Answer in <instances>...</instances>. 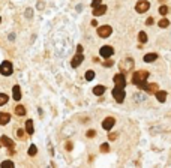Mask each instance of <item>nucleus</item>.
Listing matches in <instances>:
<instances>
[{
  "label": "nucleus",
  "mask_w": 171,
  "mask_h": 168,
  "mask_svg": "<svg viewBox=\"0 0 171 168\" xmlns=\"http://www.w3.org/2000/svg\"><path fill=\"white\" fill-rule=\"evenodd\" d=\"M149 71H144V69H141V71H137V72H134V75H132V83L137 86V87H140L141 90H144L146 89V86H147V78H149Z\"/></svg>",
  "instance_id": "1"
},
{
  "label": "nucleus",
  "mask_w": 171,
  "mask_h": 168,
  "mask_svg": "<svg viewBox=\"0 0 171 168\" xmlns=\"http://www.w3.org/2000/svg\"><path fill=\"white\" fill-rule=\"evenodd\" d=\"M134 59H131V57H128V59H123V60H120V63H119V68H120V72L122 74H125L126 75L128 72H131L134 69Z\"/></svg>",
  "instance_id": "2"
},
{
  "label": "nucleus",
  "mask_w": 171,
  "mask_h": 168,
  "mask_svg": "<svg viewBox=\"0 0 171 168\" xmlns=\"http://www.w3.org/2000/svg\"><path fill=\"white\" fill-rule=\"evenodd\" d=\"M113 98L116 99V102L122 104L123 101H125V98H126V93H125V87L116 86L114 89H113Z\"/></svg>",
  "instance_id": "3"
},
{
  "label": "nucleus",
  "mask_w": 171,
  "mask_h": 168,
  "mask_svg": "<svg viewBox=\"0 0 171 168\" xmlns=\"http://www.w3.org/2000/svg\"><path fill=\"white\" fill-rule=\"evenodd\" d=\"M111 33H113V29H111V26H108V24H104L101 27H98V36L102 38V39L110 38Z\"/></svg>",
  "instance_id": "4"
},
{
  "label": "nucleus",
  "mask_w": 171,
  "mask_h": 168,
  "mask_svg": "<svg viewBox=\"0 0 171 168\" xmlns=\"http://www.w3.org/2000/svg\"><path fill=\"white\" fill-rule=\"evenodd\" d=\"M12 71H14V68H12V63L9 62V60H5V62L0 65V74H2L3 77H9Z\"/></svg>",
  "instance_id": "5"
},
{
  "label": "nucleus",
  "mask_w": 171,
  "mask_h": 168,
  "mask_svg": "<svg viewBox=\"0 0 171 168\" xmlns=\"http://www.w3.org/2000/svg\"><path fill=\"white\" fill-rule=\"evenodd\" d=\"M149 9H150V3L147 0H140V2H137V5H135V11L138 14H144V12H147Z\"/></svg>",
  "instance_id": "6"
},
{
  "label": "nucleus",
  "mask_w": 171,
  "mask_h": 168,
  "mask_svg": "<svg viewBox=\"0 0 171 168\" xmlns=\"http://www.w3.org/2000/svg\"><path fill=\"white\" fill-rule=\"evenodd\" d=\"M99 54H101V57H104V59H110L111 56L114 54V48H113L111 45H104V47H101Z\"/></svg>",
  "instance_id": "7"
},
{
  "label": "nucleus",
  "mask_w": 171,
  "mask_h": 168,
  "mask_svg": "<svg viewBox=\"0 0 171 168\" xmlns=\"http://www.w3.org/2000/svg\"><path fill=\"white\" fill-rule=\"evenodd\" d=\"M114 83H116V86H119V87H125L126 86V77H125V74H116L114 75Z\"/></svg>",
  "instance_id": "8"
},
{
  "label": "nucleus",
  "mask_w": 171,
  "mask_h": 168,
  "mask_svg": "<svg viewBox=\"0 0 171 168\" xmlns=\"http://www.w3.org/2000/svg\"><path fill=\"white\" fill-rule=\"evenodd\" d=\"M116 125V119L114 117H105L104 119V122H102V128L105 131H110V129H113V126Z\"/></svg>",
  "instance_id": "9"
},
{
  "label": "nucleus",
  "mask_w": 171,
  "mask_h": 168,
  "mask_svg": "<svg viewBox=\"0 0 171 168\" xmlns=\"http://www.w3.org/2000/svg\"><path fill=\"white\" fill-rule=\"evenodd\" d=\"M83 60H84V56L81 54V53H77V54L74 56V59L71 60V66L72 68H78V66L83 63Z\"/></svg>",
  "instance_id": "10"
},
{
  "label": "nucleus",
  "mask_w": 171,
  "mask_h": 168,
  "mask_svg": "<svg viewBox=\"0 0 171 168\" xmlns=\"http://www.w3.org/2000/svg\"><path fill=\"white\" fill-rule=\"evenodd\" d=\"M0 144H2V146H5V147H8V149L9 150H12V149H14V141H12L9 137H6V135H2V138H0Z\"/></svg>",
  "instance_id": "11"
},
{
  "label": "nucleus",
  "mask_w": 171,
  "mask_h": 168,
  "mask_svg": "<svg viewBox=\"0 0 171 168\" xmlns=\"http://www.w3.org/2000/svg\"><path fill=\"white\" fill-rule=\"evenodd\" d=\"M11 122V114L9 113H0V125L5 126Z\"/></svg>",
  "instance_id": "12"
},
{
  "label": "nucleus",
  "mask_w": 171,
  "mask_h": 168,
  "mask_svg": "<svg viewBox=\"0 0 171 168\" xmlns=\"http://www.w3.org/2000/svg\"><path fill=\"white\" fill-rule=\"evenodd\" d=\"M105 12H107V6L101 5V6H98V8L93 9V15H95V17H101V15L105 14Z\"/></svg>",
  "instance_id": "13"
},
{
  "label": "nucleus",
  "mask_w": 171,
  "mask_h": 168,
  "mask_svg": "<svg viewBox=\"0 0 171 168\" xmlns=\"http://www.w3.org/2000/svg\"><path fill=\"white\" fill-rule=\"evenodd\" d=\"M144 90H146V92L149 93V95H150V93H156L158 90H159V86H158L156 83H152V84H147Z\"/></svg>",
  "instance_id": "14"
},
{
  "label": "nucleus",
  "mask_w": 171,
  "mask_h": 168,
  "mask_svg": "<svg viewBox=\"0 0 171 168\" xmlns=\"http://www.w3.org/2000/svg\"><path fill=\"white\" fill-rule=\"evenodd\" d=\"M158 57H159V56H158L156 53H149V54L144 56V62H146V63H152V62H155V60H158Z\"/></svg>",
  "instance_id": "15"
},
{
  "label": "nucleus",
  "mask_w": 171,
  "mask_h": 168,
  "mask_svg": "<svg viewBox=\"0 0 171 168\" xmlns=\"http://www.w3.org/2000/svg\"><path fill=\"white\" fill-rule=\"evenodd\" d=\"M12 98H14L15 101L21 99V90H20V86H14V87H12Z\"/></svg>",
  "instance_id": "16"
},
{
  "label": "nucleus",
  "mask_w": 171,
  "mask_h": 168,
  "mask_svg": "<svg viewBox=\"0 0 171 168\" xmlns=\"http://www.w3.org/2000/svg\"><path fill=\"white\" fill-rule=\"evenodd\" d=\"M105 93V86H95L93 87V95H96V96H102Z\"/></svg>",
  "instance_id": "17"
},
{
  "label": "nucleus",
  "mask_w": 171,
  "mask_h": 168,
  "mask_svg": "<svg viewBox=\"0 0 171 168\" xmlns=\"http://www.w3.org/2000/svg\"><path fill=\"white\" fill-rule=\"evenodd\" d=\"M155 95H156V99L159 101V102H165V101H167V92H164V90H158Z\"/></svg>",
  "instance_id": "18"
},
{
  "label": "nucleus",
  "mask_w": 171,
  "mask_h": 168,
  "mask_svg": "<svg viewBox=\"0 0 171 168\" xmlns=\"http://www.w3.org/2000/svg\"><path fill=\"white\" fill-rule=\"evenodd\" d=\"M26 131H27L29 135H32V134L35 132V129H33V120H27V122H26Z\"/></svg>",
  "instance_id": "19"
},
{
  "label": "nucleus",
  "mask_w": 171,
  "mask_h": 168,
  "mask_svg": "<svg viewBox=\"0 0 171 168\" xmlns=\"http://www.w3.org/2000/svg\"><path fill=\"white\" fill-rule=\"evenodd\" d=\"M147 35H146V32H140V33H138V41H140L141 44H146L147 42Z\"/></svg>",
  "instance_id": "20"
},
{
  "label": "nucleus",
  "mask_w": 171,
  "mask_h": 168,
  "mask_svg": "<svg viewBox=\"0 0 171 168\" xmlns=\"http://www.w3.org/2000/svg\"><path fill=\"white\" fill-rule=\"evenodd\" d=\"M15 114H17V116H24V114H26V108H24L23 105H17L15 107Z\"/></svg>",
  "instance_id": "21"
},
{
  "label": "nucleus",
  "mask_w": 171,
  "mask_h": 168,
  "mask_svg": "<svg viewBox=\"0 0 171 168\" xmlns=\"http://www.w3.org/2000/svg\"><path fill=\"white\" fill-rule=\"evenodd\" d=\"M158 26H159L161 29H167L168 26H170V21L167 18H162V20H159V23H158Z\"/></svg>",
  "instance_id": "22"
},
{
  "label": "nucleus",
  "mask_w": 171,
  "mask_h": 168,
  "mask_svg": "<svg viewBox=\"0 0 171 168\" xmlns=\"http://www.w3.org/2000/svg\"><path fill=\"white\" fill-rule=\"evenodd\" d=\"M8 101H9V96L6 95V93H0V107L8 104Z\"/></svg>",
  "instance_id": "23"
},
{
  "label": "nucleus",
  "mask_w": 171,
  "mask_h": 168,
  "mask_svg": "<svg viewBox=\"0 0 171 168\" xmlns=\"http://www.w3.org/2000/svg\"><path fill=\"white\" fill-rule=\"evenodd\" d=\"M93 78H95V71H92V69L86 71V80H87V81H92Z\"/></svg>",
  "instance_id": "24"
},
{
  "label": "nucleus",
  "mask_w": 171,
  "mask_h": 168,
  "mask_svg": "<svg viewBox=\"0 0 171 168\" xmlns=\"http://www.w3.org/2000/svg\"><path fill=\"white\" fill-rule=\"evenodd\" d=\"M168 6H165V5H162V6H159V14L162 15V17H165L167 14H168Z\"/></svg>",
  "instance_id": "25"
},
{
  "label": "nucleus",
  "mask_w": 171,
  "mask_h": 168,
  "mask_svg": "<svg viewBox=\"0 0 171 168\" xmlns=\"http://www.w3.org/2000/svg\"><path fill=\"white\" fill-rule=\"evenodd\" d=\"M29 155H30V156H35V155L38 153V147L35 146V144H32L30 147H29V152H27Z\"/></svg>",
  "instance_id": "26"
},
{
  "label": "nucleus",
  "mask_w": 171,
  "mask_h": 168,
  "mask_svg": "<svg viewBox=\"0 0 171 168\" xmlns=\"http://www.w3.org/2000/svg\"><path fill=\"white\" fill-rule=\"evenodd\" d=\"M108 152H110V146H108V143L101 144V153H108Z\"/></svg>",
  "instance_id": "27"
},
{
  "label": "nucleus",
  "mask_w": 171,
  "mask_h": 168,
  "mask_svg": "<svg viewBox=\"0 0 171 168\" xmlns=\"http://www.w3.org/2000/svg\"><path fill=\"white\" fill-rule=\"evenodd\" d=\"M2 167L5 168V167H14V162H12V161H3V162H2Z\"/></svg>",
  "instance_id": "28"
},
{
  "label": "nucleus",
  "mask_w": 171,
  "mask_h": 168,
  "mask_svg": "<svg viewBox=\"0 0 171 168\" xmlns=\"http://www.w3.org/2000/svg\"><path fill=\"white\" fill-rule=\"evenodd\" d=\"M101 2H102V0H93V2H92V8L95 9V8H98V6H101L102 5Z\"/></svg>",
  "instance_id": "29"
},
{
  "label": "nucleus",
  "mask_w": 171,
  "mask_h": 168,
  "mask_svg": "<svg viewBox=\"0 0 171 168\" xmlns=\"http://www.w3.org/2000/svg\"><path fill=\"white\" fill-rule=\"evenodd\" d=\"M86 135H87L89 138H93V137L96 135V131H93V129H90V131H87V132H86Z\"/></svg>",
  "instance_id": "30"
},
{
  "label": "nucleus",
  "mask_w": 171,
  "mask_h": 168,
  "mask_svg": "<svg viewBox=\"0 0 171 168\" xmlns=\"http://www.w3.org/2000/svg\"><path fill=\"white\" fill-rule=\"evenodd\" d=\"M17 137H18V138H24V131H23V129H18V131H17Z\"/></svg>",
  "instance_id": "31"
},
{
  "label": "nucleus",
  "mask_w": 171,
  "mask_h": 168,
  "mask_svg": "<svg viewBox=\"0 0 171 168\" xmlns=\"http://www.w3.org/2000/svg\"><path fill=\"white\" fill-rule=\"evenodd\" d=\"M104 66H107V68H110V66H113V62H111V60H107V62L104 63Z\"/></svg>",
  "instance_id": "32"
},
{
  "label": "nucleus",
  "mask_w": 171,
  "mask_h": 168,
  "mask_svg": "<svg viewBox=\"0 0 171 168\" xmlns=\"http://www.w3.org/2000/svg\"><path fill=\"white\" fill-rule=\"evenodd\" d=\"M146 24H147V26L153 24V18H147V20H146Z\"/></svg>",
  "instance_id": "33"
},
{
  "label": "nucleus",
  "mask_w": 171,
  "mask_h": 168,
  "mask_svg": "<svg viewBox=\"0 0 171 168\" xmlns=\"http://www.w3.org/2000/svg\"><path fill=\"white\" fill-rule=\"evenodd\" d=\"M108 138H110L111 141H113V140H116V138H117V135H116V134H110V135H108Z\"/></svg>",
  "instance_id": "34"
},
{
  "label": "nucleus",
  "mask_w": 171,
  "mask_h": 168,
  "mask_svg": "<svg viewBox=\"0 0 171 168\" xmlns=\"http://www.w3.org/2000/svg\"><path fill=\"white\" fill-rule=\"evenodd\" d=\"M66 150H72V143H66Z\"/></svg>",
  "instance_id": "35"
},
{
  "label": "nucleus",
  "mask_w": 171,
  "mask_h": 168,
  "mask_svg": "<svg viewBox=\"0 0 171 168\" xmlns=\"http://www.w3.org/2000/svg\"><path fill=\"white\" fill-rule=\"evenodd\" d=\"M77 53H83V47H81V45L77 47Z\"/></svg>",
  "instance_id": "36"
},
{
  "label": "nucleus",
  "mask_w": 171,
  "mask_h": 168,
  "mask_svg": "<svg viewBox=\"0 0 171 168\" xmlns=\"http://www.w3.org/2000/svg\"><path fill=\"white\" fill-rule=\"evenodd\" d=\"M159 2H165V0H159Z\"/></svg>",
  "instance_id": "37"
},
{
  "label": "nucleus",
  "mask_w": 171,
  "mask_h": 168,
  "mask_svg": "<svg viewBox=\"0 0 171 168\" xmlns=\"http://www.w3.org/2000/svg\"><path fill=\"white\" fill-rule=\"evenodd\" d=\"M0 23H2V18H0Z\"/></svg>",
  "instance_id": "38"
},
{
  "label": "nucleus",
  "mask_w": 171,
  "mask_h": 168,
  "mask_svg": "<svg viewBox=\"0 0 171 168\" xmlns=\"http://www.w3.org/2000/svg\"><path fill=\"white\" fill-rule=\"evenodd\" d=\"M0 147H2V144H0Z\"/></svg>",
  "instance_id": "39"
}]
</instances>
